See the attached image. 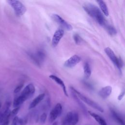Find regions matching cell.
I'll return each mask as SVG.
<instances>
[{"label": "cell", "instance_id": "23", "mask_svg": "<svg viewBox=\"0 0 125 125\" xmlns=\"http://www.w3.org/2000/svg\"><path fill=\"white\" fill-rule=\"evenodd\" d=\"M23 86V84L22 83H21V84H20L18 86H17L16 88L15 89L14 91V92L15 93H18L19 92H20L21 91V88H22Z\"/></svg>", "mask_w": 125, "mask_h": 125}, {"label": "cell", "instance_id": "12", "mask_svg": "<svg viewBox=\"0 0 125 125\" xmlns=\"http://www.w3.org/2000/svg\"><path fill=\"white\" fill-rule=\"evenodd\" d=\"M104 52L109 57V58L110 59V60L112 61V62L116 66L118 58L116 56L113 50L110 48L107 47L104 49Z\"/></svg>", "mask_w": 125, "mask_h": 125}, {"label": "cell", "instance_id": "20", "mask_svg": "<svg viewBox=\"0 0 125 125\" xmlns=\"http://www.w3.org/2000/svg\"><path fill=\"white\" fill-rule=\"evenodd\" d=\"M73 39H74V40L75 43L77 44H80L81 43L82 40V39L81 38V37L79 36V35H78V34L74 35Z\"/></svg>", "mask_w": 125, "mask_h": 125}, {"label": "cell", "instance_id": "6", "mask_svg": "<svg viewBox=\"0 0 125 125\" xmlns=\"http://www.w3.org/2000/svg\"><path fill=\"white\" fill-rule=\"evenodd\" d=\"M62 112V106L61 104L58 103L51 111L49 114V120L50 123L53 122L59 116Z\"/></svg>", "mask_w": 125, "mask_h": 125}, {"label": "cell", "instance_id": "16", "mask_svg": "<svg viewBox=\"0 0 125 125\" xmlns=\"http://www.w3.org/2000/svg\"><path fill=\"white\" fill-rule=\"evenodd\" d=\"M83 71L84 76L86 78H88L90 77L91 74V70L90 65L88 62H85L83 66Z\"/></svg>", "mask_w": 125, "mask_h": 125}, {"label": "cell", "instance_id": "15", "mask_svg": "<svg viewBox=\"0 0 125 125\" xmlns=\"http://www.w3.org/2000/svg\"><path fill=\"white\" fill-rule=\"evenodd\" d=\"M97 2L98 3L102 11L103 14L105 16H108V10L107 7L105 3V2L103 1V0H96Z\"/></svg>", "mask_w": 125, "mask_h": 125}, {"label": "cell", "instance_id": "3", "mask_svg": "<svg viewBox=\"0 0 125 125\" xmlns=\"http://www.w3.org/2000/svg\"><path fill=\"white\" fill-rule=\"evenodd\" d=\"M7 3L14 9L16 14L21 16L24 14L26 11L25 6L19 0H6Z\"/></svg>", "mask_w": 125, "mask_h": 125}, {"label": "cell", "instance_id": "27", "mask_svg": "<svg viewBox=\"0 0 125 125\" xmlns=\"http://www.w3.org/2000/svg\"><path fill=\"white\" fill-rule=\"evenodd\" d=\"M52 125H58V123H57V122H54V123H53V124H52Z\"/></svg>", "mask_w": 125, "mask_h": 125}, {"label": "cell", "instance_id": "29", "mask_svg": "<svg viewBox=\"0 0 125 125\" xmlns=\"http://www.w3.org/2000/svg\"></svg>", "mask_w": 125, "mask_h": 125}, {"label": "cell", "instance_id": "10", "mask_svg": "<svg viewBox=\"0 0 125 125\" xmlns=\"http://www.w3.org/2000/svg\"><path fill=\"white\" fill-rule=\"evenodd\" d=\"M112 92V87L111 86L108 85L104 86L99 91V96L103 99H106L110 96Z\"/></svg>", "mask_w": 125, "mask_h": 125}, {"label": "cell", "instance_id": "19", "mask_svg": "<svg viewBox=\"0 0 125 125\" xmlns=\"http://www.w3.org/2000/svg\"><path fill=\"white\" fill-rule=\"evenodd\" d=\"M104 27H105L107 32L110 35L114 36L116 34L117 31L114 27H113L110 25H107V24L105 25V26Z\"/></svg>", "mask_w": 125, "mask_h": 125}, {"label": "cell", "instance_id": "7", "mask_svg": "<svg viewBox=\"0 0 125 125\" xmlns=\"http://www.w3.org/2000/svg\"><path fill=\"white\" fill-rule=\"evenodd\" d=\"M52 17L56 22H57L58 24L61 25L63 28L68 31L71 30L72 29V26L70 24L65 21L59 15L54 14L52 15Z\"/></svg>", "mask_w": 125, "mask_h": 125}, {"label": "cell", "instance_id": "22", "mask_svg": "<svg viewBox=\"0 0 125 125\" xmlns=\"http://www.w3.org/2000/svg\"><path fill=\"white\" fill-rule=\"evenodd\" d=\"M47 118V115L45 113H43L40 118V122L42 124H44L46 121V119Z\"/></svg>", "mask_w": 125, "mask_h": 125}, {"label": "cell", "instance_id": "4", "mask_svg": "<svg viewBox=\"0 0 125 125\" xmlns=\"http://www.w3.org/2000/svg\"><path fill=\"white\" fill-rule=\"evenodd\" d=\"M79 121V115L76 112H69L62 122V125H76Z\"/></svg>", "mask_w": 125, "mask_h": 125}, {"label": "cell", "instance_id": "5", "mask_svg": "<svg viewBox=\"0 0 125 125\" xmlns=\"http://www.w3.org/2000/svg\"><path fill=\"white\" fill-rule=\"evenodd\" d=\"M35 92V88L34 85L30 83L26 85L22 91L21 96L25 101L31 98L34 94Z\"/></svg>", "mask_w": 125, "mask_h": 125}, {"label": "cell", "instance_id": "26", "mask_svg": "<svg viewBox=\"0 0 125 125\" xmlns=\"http://www.w3.org/2000/svg\"><path fill=\"white\" fill-rule=\"evenodd\" d=\"M124 95H125V92H124V91L122 92L120 94V95H119V96H118V99L119 100H121L123 99V98L124 97Z\"/></svg>", "mask_w": 125, "mask_h": 125}, {"label": "cell", "instance_id": "17", "mask_svg": "<svg viewBox=\"0 0 125 125\" xmlns=\"http://www.w3.org/2000/svg\"><path fill=\"white\" fill-rule=\"evenodd\" d=\"M24 101H25V100L20 95L14 100L13 102V106L14 107L19 106V105L22 104Z\"/></svg>", "mask_w": 125, "mask_h": 125}, {"label": "cell", "instance_id": "2", "mask_svg": "<svg viewBox=\"0 0 125 125\" xmlns=\"http://www.w3.org/2000/svg\"><path fill=\"white\" fill-rule=\"evenodd\" d=\"M71 91L72 92L75 93L78 98H79L82 101H83V102L86 103L87 104H88V105L90 106L92 108H93L100 112H104V109L98 103H96L95 102L93 101V100H91L90 99L88 98V97L84 96L83 95L81 94L80 92L78 91L74 88L71 87Z\"/></svg>", "mask_w": 125, "mask_h": 125}, {"label": "cell", "instance_id": "11", "mask_svg": "<svg viewBox=\"0 0 125 125\" xmlns=\"http://www.w3.org/2000/svg\"><path fill=\"white\" fill-rule=\"evenodd\" d=\"M49 77L50 79H51L52 80L54 81L57 83L59 84L62 87V90L63 91L64 95L68 97V93H67V90H66V86H65V84H64V82H63V81L61 79H60V78H59L57 76H56L55 75H50Z\"/></svg>", "mask_w": 125, "mask_h": 125}, {"label": "cell", "instance_id": "13", "mask_svg": "<svg viewBox=\"0 0 125 125\" xmlns=\"http://www.w3.org/2000/svg\"><path fill=\"white\" fill-rule=\"evenodd\" d=\"M44 97H45L44 93H42L39 95L38 96H37L30 103L29 106V109H30L35 107L44 99Z\"/></svg>", "mask_w": 125, "mask_h": 125}, {"label": "cell", "instance_id": "28", "mask_svg": "<svg viewBox=\"0 0 125 125\" xmlns=\"http://www.w3.org/2000/svg\"><path fill=\"white\" fill-rule=\"evenodd\" d=\"M1 107V102H0V111Z\"/></svg>", "mask_w": 125, "mask_h": 125}, {"label": "cell", "instance_id": "9", "mask_svg": "<svg viewBox=\"0 0 125 125\" xmlns=\"http://www.w3.org/2000/svg\"><path fill=\"white\" fill-rule=\"evenodd\" d=\"M63 35L64 31L62 29H58L55 32L52 40V44L53 47H56L58 45Z\"/></svg>", "mask_w": 125, "mask_h": 125}, {"label": "cell", "instance_id": "21", "mask_svg": "<svg viewBox=\"0 0 125 125\" xmlns=\"http://www.w3.org/2000/svg\"><path fill=\"white\" fill-rule=\"evenodd\" d=\"M20 106H18L15 107L14 109H13L10 113V116L12 117H15L16 116V115L18 114L19 110H20Z\"/></svg>", "mask_w": 125, "mask_h": 125}, {"label": "cell", "instance_id": "8", "mask_svg": "<svg viewBox=\"0 0 125 125\" xmlns=\"http://www.w3.org/2000/svg\"><path fill=\"white\" fill-rule=\"evenodd\" d=\"M81 57L79 56L74 55L65 61L64 65L66 67L72 68L78 63L81 61Z\"/></svg>", "mask_w": 125, "mask_h": 125}, {"label": "cell", "instance_id": "1", "mask_svg": "<svg viewBox=\"0 0 125 125\" xmlns=\"http://www.w3.org/2000/svg\"><path fill=\"white\" fill-rule=\"evenodd\" d=\"M83 9L91 17L95 19L102 26H105L106 24L105 20L100 10L96 6L88 4L83 6Z\"/></svg>", "mask_w": 125, "mask_h": 125}, {"label": "cell", "instance_id": "18", "mask_svg": "<svg viewBox=\"0 0 125 125\" xmlns=\"http://www.w3.org/2000/svg\"><path fill=\"white\" fill-rule=\"evenodd\" d=\"M112 115L115 120L121 125H124V122L122 119L119 116V115L113 110H111Z\"/></svg>", "mask_w": 125, "mask_h": 125}, {"label": "cell", "instance_id": "14", "mask_svg": "<svg viewBox=\"0 0 125 125\" xmlns=\"http://www.w3.org/2000/svg\"><path fill=\"white\" fill-rule=\"evenodd\" d=\"M88 113L90 114L91 116H92L95 120V121L100 125H107L104 120L101 116H100L99 115L95 113L92 112L90 111H88Z\"/></svg>", "mask_w": 125, "mask_h": 125}, {"label": "cell", "instance_id": "24", "mask_svg": "<svg viewBox=\"0 0 125 125\" xmlns=\"http://www.w3.org/2000/svg\"><path fill=\"white\" fill-rule=\"evenodd\" d=\"M27 123V120L25 119H21V118H19L18 120V124H19L20 125H25Z\"/></svg>", "mask_w": 125, "mask_h": 125}, {"label": "cell", "instance_id": "25", "mask_svg": "<svg viewBox=\"0 0 125 125\" xmlns=\"http://www.w3.org/2000/svg\"><path fill=\"white\" fill-rule=\"evenodd\" d=\"M18 120H19V117L17 116H15L12 123V125H18Z\"/></svg>", "mask_w": 125, "mask_h": 125}]
</instances>
